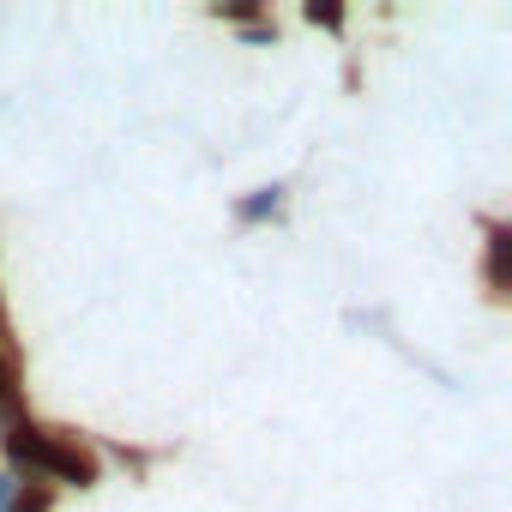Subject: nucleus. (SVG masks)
I'll return each mask as SVG.
<instances>
[{
    "instance_id": "3",
    "label": "nucleus",
    "mask_w": 512,
    "mask_h": 512,
    "mask_svg": "<svg viewBox=\"0 0 512 512\" xmlns=\"http://www.w3.org/2000/svg\"><path fill=\"white\" fill-rule=\"evenodd\" d=\"M7 512H49V488L43 482H19V494H13Z\"/></svg>"
},
{
    "instance_id": "1",
    "label": "nucleus",
    "mask_w": 512,
    "mask_h": 512,
    "mask_svg": "<svg viewBox=\"0 0 512 512\" xmlns=\"http://www.w3.org/2000/svg\"><path fill=\"white\" fill-rule=\"evenodd\" d=\"M0 446H7L19 482H43V488H55V482H61V488H91V482H97V458H91L73 434L37 428V422H25L19 410L7 416V434H0Z\"/></svg>"
},
{
    "instance_id": "4",
    "label": "nucleus",
    "mask_w": 512,
    "mask_h": 512,
    "mask_svg": "<svg viewBox=\"0 0 512 512\" xmlns=\"http://www.w3.org/2000/svg\"><path fill=\"white\" fill-rule=\"evenodd\" d=\"M338 19H344L338 7H308V25H338Z\"/></svg>"
},
{
    "instance_id": "2",
    "label": "nucleus",
    "mask_w": 512,
    "mask_h": 512,
    "mask_svg": "<svg viewBox=\"0 0 512 512\" xmlns=\"http://www.w3.org/2000/svg\"><path fill=\"white\" fill-rule=\"evenodd\" d=\"M278 211H284V187H260L253 199H241V205H235V217H241V223H266V217H278Z\"/></svg>"
},
{
    "instance_id": "5",
    "label": "nucleus",
    "mask_w": 512,
    "mask_h": 512,
    "mask_svg": "<svg viewBox=\"0 0 512 512\" xmlns=\"http://www.w3.org/2000/svg\"><path fill=\"white\" fill-rule=\"evenodd\" d=\"M13 494H19V476H0V512L13 506Z\"/></svg>"
}]
</instances>
